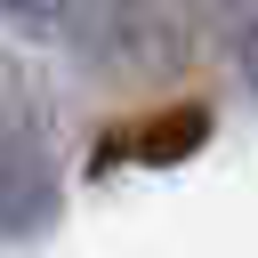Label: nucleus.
I'll use <instances>...</instances> for the list:
<instances>
[{"label":"nucleus","instance_id":"nucleus-1","mask_svg":"<svg viewBox=\"0 0 258 258\" xmlns=\"http://www.w3.org/2000/svg\"><path fill=\"white\" fill-rule=\"evenodd\" d=\"M202 145H210V105H169V113H153V121H121V129L97 145L89 177H105V169H121V161L169 169V161H185V153H202Z\"/></svg>","mask_w":258,"mask_h":258},{"label":"nucleus","instance_id":"nucleus-2","mask_svg":"<svg viewBox=\"0 0 258 258\" xmlns=\"http://www.w3.org/2000/svg\"><path fill=\"white\" fill-rule=\"evenodd\" d=\"M234 56H242V81L258 97V16H234Z\"/></svg>","mask_w":258,"mask_h":258}]
</instances>
